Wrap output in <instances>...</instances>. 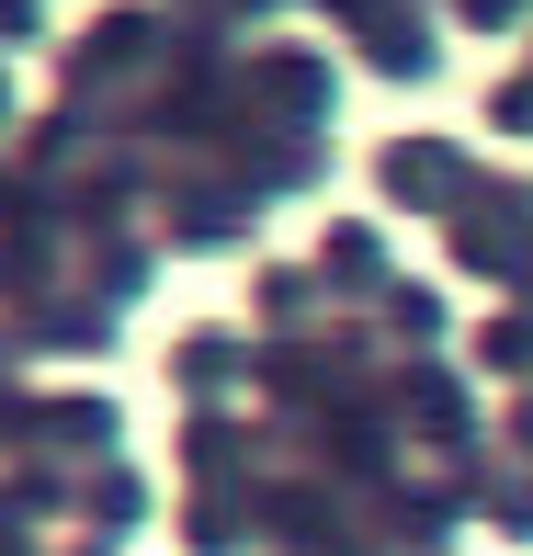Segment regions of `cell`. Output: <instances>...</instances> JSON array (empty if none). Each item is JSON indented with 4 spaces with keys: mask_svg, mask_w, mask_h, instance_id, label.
Here are the masks:
<instances>
[{
    "mask_svg": "<svg viewBox=\"0 0 533 556\" xmlns=\"http://www.w3.org/2000/svg\"><path fill=\"white\" fill-rule=\"evenodd\" d=\"M46 432H58V443H114V409L80 397V409H46Z\"/></svg>",
    "mask_w": 533,
    "mask_h": 556,
    "instance_id": "6da1fadb",
    "label": "cell"
}]
</instances>
